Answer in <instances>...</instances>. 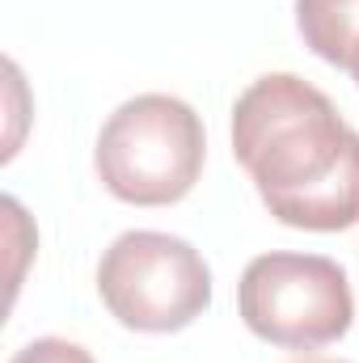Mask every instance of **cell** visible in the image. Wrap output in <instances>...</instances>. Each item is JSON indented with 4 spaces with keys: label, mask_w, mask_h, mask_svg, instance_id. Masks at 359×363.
Listing matches in <instances>:
<instances>
[{
    "label": "cell",
    "mask_w": 359,
    "mask_h": 363,
    "mask_svg": "<svg viewBox=\"0 0 359 363\" xmlns=\"http://www.w3.org/2000/svg\"><path fill=\"white\" fill-rule=\"evenodd\" d=\"M233 157L279 224L309 233L359 224V131L304 77L270 72L237 97Z\"/></svg>",
    "instance_id": "obj_1"
},
{
    "label": "cell",
    "mask_w": 359,
    "mask_h": 363,
    "mask_svg": "<svg viewBox=\"0 0 359 363\" xmlns=\"http://www.w3.org/2000/svg\"><path fill=\"white\" fill-rule=\"evenodd\" d=\"M207 157L203 118L170 93L123 101L93 148L101 186L136 207H170L194 190Z\"/></svg>",
    "instance_id": "obj_2"
},
{
    "label": "cell",
    "mask_w": 359,
    "mask_h": 363,
    "mask_svg": "<svg viewBox=\"0 0 359 363\" xmlns=\"http://www.w3.org/2000/svg\"><path fill=\"white\" fill-rule=\"evenodd\" d=\"M97 296L118 325L140 334H174L207 313L211 271L190 241L136 228L101 254Z\"/></svg>",
    "instance_id": "obj_3"
},
{
    "label": "cell",
    "mask_w": 359,
    "mask_h": 363,
    "mask_svg": "<svg viewBox=\"0 0 359 363\" xmlns=\"http://www.w3.org/2000/svg\"><path fill=\"white\" fill-rule=\"evenodd\" d=\"M241 321L270 347L317 351L355 321L347 271L321 254H263L237 283Z\"/></svg>",
    "instance_id": "obj_4"
},
{
    "label": "cell",
    "mask_w": 359,
    "mask_h": 363,
    "mask_svg": "<svg viewBox=\"0 0 359 363\" xmlns=\"http://www.w3.org/2000/svg\"><path fill=\"white\" fill-rule=\"evenodd\" d=\"M296 26L313 55L351 72L359 85V0H296Z\"/></svg>",
    "instance_id": "obj_5"
},
{
    "label": "cell",
    "mask_w": 359,
    "mask_h": 363,
    "mask_svg": "<svg viewBox=\"0 0 359 363\" xmlns=\"http://www.w3.org/2000/svg\"><path fill=\"white\" fill-rule=\"evenodd\" d=\"M9 363H93V355L85 347L68 342V338H34V342H26Z\"/></svg>",
    "instance_id": "obj_6"
},
{
    "label": "cell",
    "mask_w": 359,
    "mask_h": 363,
    "mask_svg": "<svg viewBox=\"0 0 359 363\" xmlns=\"http://www.w3.org/2000/svg\"><path fill=\"white\" fill-rule=\"evenodd\" d=\"M296 363H343V359H296Z\"/></svg>",
    "instance_id": "obj_7"
}]
</instances>
